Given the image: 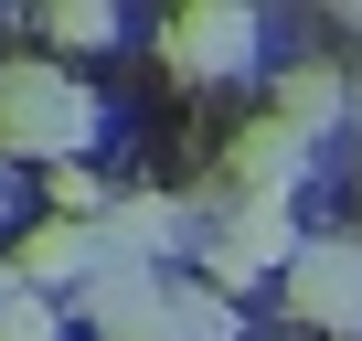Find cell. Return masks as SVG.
Listing matches in <instances>:
<instances>
[{
	"label": "cell",
	"instance_id": "4fadbf2b",
	"mask_svg": "<svg viewBox=\"0 0 362 341\" xmlns=\"http://www.w3.org/2000/svg\"><path fill=\"white\" fill-rule=\"evenodd\" d=\"M54 192H64V203H75V214L96 224V182H86V160H64V170H54Z\"/></svg>",
	"mask_w": 362,
	"mask_h": 341
},
{
	"label": "cell",
	"instance_id": "30bf717a",
	"mask_svg": "<svg viewBox=\"0 0 362 341\" xmlns=\"http://www.w3.org/2000/svg\"><path fill=\"white\" fill-rule=\"evenodd\" d=\"M43 43L96 54V43H117V11H107V0H54V11H43Z\"/></svg>",
	"mask_w": 362,
	"mask_h": 341
},
{
	"label": "cell",
	"instance_id": "277c9868",
	"mask_svg": "<svg viewBox=\"0 0 362 341\" xmlns=\"http://www.w3.org/2000/svg\"><path fill=\"white\" fill-rule=\"evenodd\" d=\"M160 64H170V75H245V64H256V11H235V0L170 11V22H160Z\"/></svg>",
	"mask_w": 362,
	"mask_h": 341
},
{
	"label": "cell",
	"instance_id": "9c48e42d",
	"mask_svg": "<svg viewBox=\"0 0 362 341\" xmlns=\"http://www.w3.org/2000/svg\"><path fill=\"white\" fill-rule=\"evenodd\" d=\"M341 117H351V75H341V64H288V75H277V128L320 139V128H341Z\"/></svg>",
	"mask_w": 362,
	"mask_h": 341
},
{
	"label": "cell",
	"instance_id": "8992f818",
	"mask_svg": "<svg viewBox=\"0 0 362 341\" xmlns=\"http://www.w3.org/2000/svg\"><path fill=\"white\" fill-rule=\"evenodd\" d=\"M96 267H107V245H96L86 214H43V224L11 245V288H33V299H43V288H86Z\"/></svg>",
	"mask_w": 362,
	"mask_h": 341
},
{
	"label": "cell",
	"instance_id": "5b68a950",
	"mask_svg": "<svg viewBox=\"0 0 362 341\" xmlns=\"http://www.w3.org/2000/svg\"><path fill=\"white\" fill-rule=\"evenodd\" d=\"M298 170H309V139H298V128H277V117L235 128V139H224V214H245V203H288Z\"/></svg>",
	"mask_w": 362,
	"mask_h": 341
},
{
	"label": "cell",
	"instance_id": "3957f363",
	"mask_svg": "<svg viewBox=\"0 0 362 341\" xmlns=\"http://www.w3.org/2000/svg\"><path fill=\"white\" fill-rule=\"evenodd\" d=\"M288 309L309 330H362V235H309L288 267Z\"/></svg>",
	"mask_w": 362,
	"mask_h": 341
},
{
	"label": "cell",
	"instance_id": "7c38bea8",
	"mask_svg": "<svg viewBox=\"0 0 362 341\" xmlns=\"http://www.w3.org/2000/svg\"><path fill=\"white\" fill-rule=\"evenodd\" d=\"M0 341H64L54 299H33V288H0Z\"/></svg>",
	"mask_w": 362,
	"mask_h": 341
},
{
	"label": "cell",
	"instance_id": "ba28073f",
	"mask_svg": "<svg viewBox=\"0 0 362 341\" xmlns=\"http://www.w3.org/2000/svg\"><path fill=\"white\" fill-rule=\"evenodd\" d=\"M96 245H107V267L160 256V245H181V203H170V192H128V203L96 214Z\"/></svg>",
	"mask_w": 362,
	"mask_h": 341
},
{
	"label": "cell",
	"instance_id": "8fae6325",
	"mask_svg": "<svg viewBox=\"0 0 362 341\" xmlns=\"http://www.w3.org/2000/svg\"><path fill=\"white\" fill-rule=\"evenodd\" d=\"M170 341H235V299L224 288H170Z\"/></svg>",
	"mask_w": 362,
	"mask_h": 341
},
{
	"label": "cell",
	"instance_id": "5bb4252c",
	"mask_svg": "<svg viewBox=\"0 0 362 341\" xmlns=\"http://www.w3.org/2000/svg\"><path fill=\"white\" fill-rule=\"evenodd\" d=\"M351 117H362V75H351Z\"/></svg>",
	"mask_w": 362,
	"mask_h": 341
},
{
	"label": "cell",
	"instance_id": "52a82bcc",
	"mask_svg": "<svg viewBox=\"0 0 362 341\" xmlns=\"http://www.w3.org/2000/svg\"><path fill=\"white\" fill-rule=\"evenodd\" d=\"M86 320L107 341H170V288L149 267H96L86 277Z\"/></svg>",
	"mask_w": 362,
	"mask_h": 341
},
{
	"label": "cell",
	"instance_id": "7a4b0ae2",
	"mask_svg": "<svg viewBox=\"0 0 362 341\" xmlns=\"http://www.w3.org/2000/svg\"><path fill=\"white\" fill-rule=\"evenodd\" d=\"M298 245H309V235L288 224V203H245V214H224V224H214L203 288H224V299H235V288H245V277H267V267L288 277V267H298Z\"/></svg>",
	"mask_w": 362,
	"mask_h": 341
},
{
	"label": "cell",
	"instance_id": "6da1fadb",
	"mask_svg": "<svg viewBox=\"0 0 362 341\" xmlns=\"http://www.w3.org/2000/svg\"><path fill=\"white\" fill-rule=\"evenodd\" d=\"M96 139V96L43 64V54H11L0 64V149H33V160H86Z\"/></svg>",
	"mask_w": 362,
	"mask_h": 341
}]
</instances>
